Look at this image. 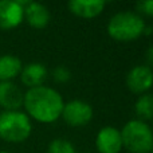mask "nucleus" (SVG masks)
<instances>
[{"instance_id": "1", "label": "nucleus", "mask_w": 153, "mask_h": 153, "mask_svg": "<svg viewBox=\"0 0 153 153\" xmlns=\"http://www.w3.org/2000/svg\"><path fill=\"white\" fill-rule=\"evenodd\" d=\"M65 101L56 89L50 86H36L24 91V113L40 124H53L61 118Z\"/></svg>"}, {"instance_id": "2", "label": "nucleus", "mask_w": 153, "mask_h": 153, "mask_svg": "<svg viewBox=\"0 0 153 153\" xmlns=\"http://www.w3.org/2000/svg\"><path fill=\"white\" fill-rule=\"evenodd\" d=\"M146 23L144 18L134 11H120L108 22V34L118 42H132L144 34Z\"/></svg>"}, {"instance_id": "3", "label": "nucleus", "mask_w": 153, "mask_h": 153, "mask_svg": "<svg viewBox=\"0 0 153 153\" xmlns=\"http://www.w3.org/2000/svg\"><path fill=\"white\" fill-rule=\"evenodd\" d=\"M32 133V121L22 110H3L0 113V138L5 143L20 144Z\"/></svg>"}, {"instance_id": "4", "label": "nucleus", "mask_w": 153, "mask_h": 153, "mask_svg": "<svg viewBox=\"0 0 153 153\" xmlns=\"http://www.w3.org/2000/svg\"><path fill=\"white\" fill-rule=\"evenodd\" d=\"M122 146L130 153H151L153 148V129L145 121L133 118L122 126Z\"/></svg>"}, {"instance_id": "5", "label": "nucleus", "mask_w": 153, "mask_h": 153, "mask_svg": "<svg viewBox=\"0 0 153 153\" xmlns=\"http://www.w3.org/2000/svg\"><path fill=\"white\" fill-rule=\"evenodd\" d=\"M93 114V106L89 102L82 100H71L69 102H65L61 118L69 126L81 128L91 121Z\"/></svg>"}, {"instance_id": "6", "label": "nucleus", "mask_w": 153, "mask_h": 153, "mask_svg": "<svg viewBox=\"0 0 153 153\" xmlns=\"http://www.w3.org/2000/svg\"><path fill=\"white\" fill-rule=\"evenodd\" d=\"M20 0H0V30H13L24 20V5Z\"/></svg>"}, {"instance_id": "7", "label": "nucleus", "mask_w": 153, "mask_h": 153, "mask_svg": "<svg viewBox=\"0 0 153 153\" xmlns=\"http://www.w3.org/2000/svg\"><path fill=\"white\" fill-rule=\"evenodd\" d=\"M126 86L134 94L149 93L153 87V69L148 65H137L126 74Z\"/></svg>"}, {"instance_id": "8", "label": "nucleus", "mask_w": 153, "mask_h": 153, "mask_svg": "<svg viewBox=\"0 0 153 153\" xmlns=\"http://www.w3.org/2000/svg\"><path fill=\"white\" fill-rule=\"evenodd\" d=\"M95 148L100 153H120L124 148L120 129L111 125L102 126L95 136Z\"/></svg>"}, {"instance_id": "9", "label": "nucleus", "mask_w": 153, "mask_h": 153, "mask_svg": "<svg viewBox=\"0 0 153 153\" xmlns=\"http://www.w3.org/2000/svg\"><path fill=\"white\" fill-rule=\"evenodd\" d=\"M24 93L13 81L0 82V108L4 110H20Z\"/></svg>"}, {"instance_id": "10", "label": "nucleus", "mask_w": 153, "mask_h": 153, "mask_svg": "<svg viewBox=\"0 0 153 153\" xmlns=\"http://www.w3.org/2000/svg\"><path fill=\"white\" fill-rule=\"evenodd\" d=\"M51 13L45 4L38 1H27L24 5V20L36 30H42L50 23Z\"/></svg>"}, {"instance_id": "11", "label": "nucleus", "mask_w": 153, "mask_h": 153, "mask_svg": "<svg viewBox=\"0 0 153 153\" xmlns=\"http://www.w3.org/2000/svg\"><path fill=\"white\" fill-rule=\"evenodd\" d=\"M48 70L40 62H30L27 65H23V69L20 71V81L27 89H32L36 86L45 85V81L47 79Z\"/></svg>"}, {"instance_id": "12", "label": "nucleus", "mask_w": 153, "mask_h": 153, "mask_svg": "<svg viewBox=\"0 0 153 153\" xmlns=\"http://www.w3.org/2000/svg\"><path fill=\"white\" fill-rule=\"evenodd\" d=\"M105 0H71L67 3V8L75 16L91 19L98 16L105 10Z\"/></svg>"}, {"instance_id": "13", "label": "nucleus", "mask_w": 153, "mask_h": 153, "mask_svg": "<svg viewBox=\"0 0 153 153\" xmlns=\"http://www.w3.org/2000/svg\"><path fill=\"white\" fill-rule=\"evenodd\" d=\"M22 69L23 63L18 56L11 54L0 55V82L13 81L16 76L20 75Z\"/></svg>"}, {"instance_id": "14", "label": "nucleus", "mask_w": 153, "mask_h": 153, "mask_svg": "<svg viewBox=\"0 0 153 153\" xmlns=\"http://www.w3.org/2000/svg\"><path fill=\"white\" fill-rule=\"evenodd\" d=\"M134 113L137 120L148 121L153 120V94L152 93H144L138 95L134 102Z\"/></svg>"}, {"instance_id": "15", "label": "nucleus", "mask_w": 153, "mask_h": 153, "mask_svg": "<svg viewBox=\"0 0 153 153\" xmlns=\"http://www.w3.org/2000/svg\"><path fill=\"white\" fill-rule=\"evenodd\" d=\"M47 153H76L75 148L70 141L65 138H54L47 146Z\"/></svg>"}, {"instance_id": "16", "label": "nucleus", "mask_w": 153, "mask_h": 153, "mask_svg": "<svg viewBox=\"0 0 153 153\" xmlns=\"http://www.w3.org/2000/svg\"><path fill=\"white\" fill-rule=\"evenodd\" d=\"M53 78L56 83H66L71 79V73L66 66L59 65L53 70Z\"/></svg>"}, {"instance_id": "17", "label": "nucleus", "mask_w": 153, "mask_h": 153, "mask_svg": "<svg viewBox=\"0 0 153 153\" xmlns=\"http://www.w3.org/2000/svg\"><path fill=\"white\" fill-rule=\"evenodd\" d=\"M137 10H138V12H141L143 15L153 16V0H143V1H138Z\"/></svg>"}, {"instance_id": "18", "label": "nucleus", "mask_w": 153, "mask_h": 153, "mask_svg": "<svg viewBox=\"0 0 153 153\" xmlns=\"http://www.w3.org/2000/svg\"><path fill=\"white\" fill-rule=\"evenodd\" d=\"M145 58H146V62H148V66L153 67V45L148 47V50L145 53Z\"/></svg>"}, {"instance_id": "19", "label": "nucleus", "mask_w": 153, "mask_h": 153, "mask_svg": "<svg viewBox=\"0 0 153 153\" xmlns=\"http://www.w3.org/2000/svg\"><path fill=\"white\" fill-rule=\"evenodd\" d=\"M0 153H11V152H7V151H0Z\"/></svg>"}, {"instance_id": "20", "label": "nucleus", "mask_w": 153, "mask_h": 153, "mask_svg": "<svg viewBox=\"0 0 153 153\" xmlns=\"http://www.w3.org/2000/svg\"><path fill=\"white\" fill-rule=\"evenodd\" d=\"M151 153H153V148H152V151H151Z\"/></svg>"}, {"instance_id": "21", "label": "nucleus", "mask_w": 153, "mask_h": 153, "mask_svg": "<svg viewBox=\"0 0 153 153\" xmlns=\"http://www.w3.org/2000/svg\"><path fill=\"white\" fill-rule=\"evenodd\" d=\"M152 129H153V128H152Z\"/></svg>"}]
</instances>
